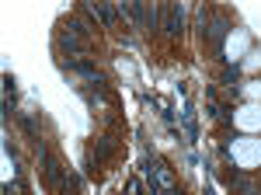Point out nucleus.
Wrapping results in <instances>:
<instances>
[{
    "label": "nucleus",
    "mask_w": 261,
    "mask_h": 195,
    "mask_svg": "<svg viewBox=\"0 0 261 195\" xmlns=\"http://www.w3.org/2000/svg\"><path fill=\"white\" fill-rule=\"evenodd\" d=\"M230 157H233V164H237V167L254 171V167L261 164V139H251V136L233 139V143H230Z\"/></svg>",
    "instance_id": "1"
},
{
    "label": "nucleus",
    "mask_w": 261,
    "mask_h": 195,
    "mask_svg": "<svg viewBox=\"0 0 261 195\" xmlns=\"http://www.w3.org/2000/svg\"><path fill=\"white\" fill-rule=\"evenodd\" d=\"M233 122H237L241 129H247V133H258L261 129V105H247V108H241V112L233 115Z\"/></svg>",
    "instance_id": "2"
},
{
    "label": "nucleus",
    "mask_w": 261,
    "mask_h": 195,
    "mask_svg": "<svg viewBox=\"0 0 261 195\" xmlns=\"http://www.w3.org/2000/svg\"><path fill=\"white\" fill-rule=\"evenodd\" d=\"M244 49H247V32H244V28H237V32L226 39V56H230V59H241Z\"/></svg>",
    "instance_id": "3"
},
{
    "label": "nucleus",
    "mask_w": 261,
    "mask_h": 195,
    "mask_svg": "<svg viewBox=\"0 0 261 195\" xmlns=\"http://www.w3.org/2000/svg\"><path fill=\"white\" fill-rule=\"evenodd\" d=\"M247 70H258L261 66V53H247V63H244Z\"/></svg>",
    "instance_id": "4"
},
{
    "label": "nucleus",
    "mask_w": 261,
    "mask_h": 195,
    "mask_svg": "<svg viewBox=\"0 0 261 195\" xmlns=\"http://www.w3.org/2000/svg\"><path fill=\"white\" fill-rule=\"evenodd\" d=\"M247 94H251V98H261V87H258V84H251V87H247Z\"/></svg>",
    "instance_id": "5"
}]
</instances>
